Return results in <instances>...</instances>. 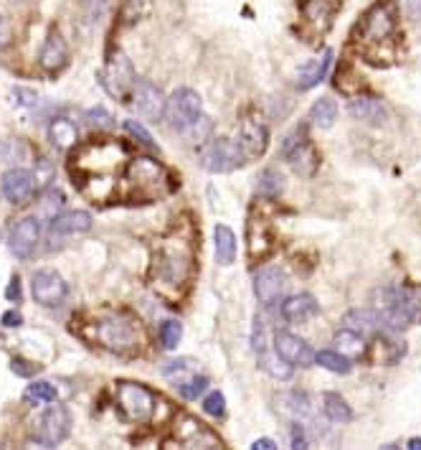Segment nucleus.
Wrapping results in <instances>:
<instances>
[{"label":"nucleus","mask_w":421,"mask_h":450,"mask_svg":"<svg viewBox=\"0 0 421 450\" xmlns=\"http://www.w3.org/2000/svg\"><path fill=\"white\" fill-rule=\"evenodd\" d=\"M206 387H208V379L206 377H191L178 382V392H181L183 400H198L206 392Z\"/></svg>","instance_id":"7c9ffc66"},{"label":"nucleus","mask_w":421,"mask_h":450,"mask_svg":"<svg viewBox=\"0 0 421 450\" xmlns=\"http://www.w3.org/2000/svg\"><path fill=\"white\" fill-rule=\"evenodd\" d=\"M401 8L411 21H421V0H401Z\"/></svg>","instance_id":"4c0bfd02"},{"label":"nucleus","mask_w":421,"mask_h":450,"mask_svg":"<svg viewBox=\"0 0 421 450\" xmlns=\"http://www.w3.org/2000/svg\"><path fill=\"white\" fill-rule=\"evenodd\" d=\"M409 448L411 450H421V438H411L409 440Z\"/></svg>","instance_id":"37998d69"},{"label":"nucleus","mask_w":421,"mask_h":450,"mask_svg":"<svg viewBox=\"0 0 421 450\" xmlns=\"http://www.w3.org/2000/svg\"><path fill=\"white\" fill-rule=\"evenodd\" d=\"M203 412L211 415V417H221L226 412V400H223L221 392H211L203 400Z\"/></svg>","instance_id":"473e14b6"},{"label":"nucleus","mask_w":421,"mask_h":450,"mask_svg":"<svg viewBox=\"0 0 421 450\" xmlns=\"http://www.w3.org/2000/svg\"><path fill=\"white\" fill-rule=\"evenodd\" d=\"M196 366H198V364H196L193 359H178V361H170V364L163 369V374H165V377H175V374H181V382H183V377H186V374H191Z\"/></svg>","instance_id":"c9c22d12"},{"label":"nucleus","mask_w":421,"mask_h":450,"mask_svg":"<svg viewBox=\"0 0 421 450\" xmlns=\"http://www.w3.org/2000/svg\"><path fill=\"white\" fill-rule=\"evenodd\" d=\"M91 224H94V219H91L89 212H61L48 224V239L56 242V239L64 237L86 234V231H91Z\"/></svg>","instance_id":"f8f14e48"},{"label":"nucleus","mask_w":421,"mask_h":450,"mask_svg":"<svg viewBox=\"0 0 421 450\" xmlns=\"http://www.w3.org/2000/svg\"><path fill=\"white\" fill-rule=\"evenodd\" d=\"M0 346H3V334H0Z\"/></svg>","instance_id":"c03bdc74"},{"label":"nucleus","mask_w":421,"mask_h":450,"mask_svg":"<svg viewBox=\"0 0 421 450\" xmlns=\"http://www.w3.org/2000/svg\"><path fill=\"white\" fill-rule=\"evenodd\" d=\"M181 339H183V326L178 321H165L160 326V344H163V349L173 351L181 344Z\"/></svg>","instance_id":"c756f323"},{"label":"nucleus","mask_w":421,"mask_h":450,"mask_svg":"<svg viewBox=\"0 0 421 450\" xmlns=\"http://www.w3.org/2000/svg\"><path fill=\"white\" fill-rule=\"evenodd\" d=\"M287 292V275L279 268H264L254 278V295L264 308H274Z\"/></svg>","instance_id":"9d476101"},{"label":"nucleus","mask_w":421,"mask_h":450,"mask_svg":"<svg viewBox=\"0 0 421 450\" xmlns=\"http://www.w3.org/2000/svg\"><path fill=\"white\" fill-rule=\"evenodd\" d=\"M33 189H36V178L33 173L26 168H11L3 173L0 178V191L11 204H23L33 196Z\"/></svg>","instance_id":"ddd939ff"},{"label":"nucleus","mask_w":421,"mask_h":450,"mask_svg":"<svg viewBox=\"0 0 421 450\" xmlns=\"http://www.w3.org/2000/svg\"><path fill=\"white\" fill-rule=\"evenodd\" d=\"M67 56H69L67 41L61 38L59 31H51V33L46 36V41H43L41 67L48 69V72H56V69H61L64 64H67Z\"/></svg>","instance_id":"f3484780"},{"label":"nucleus","mask_w":421,"mask_h":450,"mask_svg":"<svg viewBox=\"0 0 421 450\" xmlns=\"http://www.w3.org/2000/svg\"><path fill=\"white\" fill-rule=\"evenodd\" d=\"M6 298L21 303V298H23V295H21V280H18V278H13V280H11V285H8V290H6Z\"/></svg>","instance_id":"ea45409f"},{"label":"nucleus","mask_w":421,"mask_h":450,"mask_svg":"<svg viewBox=\"0 0 421 450\" xmlns=\"http://www.w3.org/2000/svg\"><path fill=\"white\" fill-rule=\"evenodd\" d=\"M135 336H137V323L127 321L122 316H112L96 326V339L112 351H122V349L135 346Z\"/></svg>","instance_id":"0eeeda50"},{"label":"nucleus","mask_w":421,"mask_h":450,"mask_svg":"<svg viewBox=\"0 0 421 450\" xmlns=\"http://www.w3.org/2000/svg\"><path fill=\"white\" fill-rule=\"evenodd\" d=\"M69 422H72L69 410L64 405H54V407H48L41 415L33 440L38 445H43V448H54V445H59L69 435Z\"/></svg>","instance_id":"423d86ee"},{"label":"nucleus","mask_w":421,"mask_h":450,"mask_svg":"<svg viewBox=\"0 0 421 450\" xmlns=\"http://www.w3.org/2000/svg\"><path fill=\"white\" fill-rule=\"evenodd\" d=\"M345 329L355 331V334L368 336V334H376L378 329H383V318H381V310H368V308H358V310H350L348 316L343 318Z\"/></svg>","instance_id":"6ab92c4d"},{"label":"nucleus","mask_w":421,"mask_h":450,"mask_svg":"<svg viewBox=\"0 0 421 450\" xmlns=\"http://www.w3.org/2000/svg\"><path fill=\"white\" fill-rule=\"evenodd\" d=\"M363 33L371 41H386L393 33V16L386 6H374L363 16Z\"/></svg>","instance_id":"4468645a"},{"label":"nucleus","mask_w":421,"mask_h":450,"mask_svg":"<svg viewBox=\"0 0 421 450\" xmlns=\"http://www.w3.org/2000/svg\"><path fill=\"white\" fill-rule=\"evenodd\" d=\"M102 84H104V89L112 94V97L127 99V94L135 89V84H137L133 61L127 59L125 54H120V51H117V56L109 61L107 69L102 72Z\"/></svg>","instance_id":"39448f33"},{"label":"nucleus","mask_w":421,"mask_h":450,"mask_svg":"<svg viewBox=\"0 0 421 450\" xmlns=\"http://www.w3.org/2000/svg\"><path fill=\"white\" fill-rule=\"evenodd\" d=\"M332 346H337V351L345 353V356H361L363 351H366V344H363V336L355 334V331L350 329H343L337 331L335 339H332Z\"/></svg>","instance_id":"a878e982"},{"label":"nucleus","mask_w":421,"mask_h":450,"mask_svg":"<svg viewBox=\"0 0 421 450\" xmlns=\"http://www.w3.org/2000/svg\"><path fill=\"white\" fill-rule=\"evenodd\" d=\"M318 300H315V295H310V292H300V295H292V298H287L282 303V316L287 318L289 323H305L310 321V318L318 316Z\"/></svg>","instance_id":"2eb2a0df"},{"label":"nucleus","mask_w":421,"mask_h":450,"mask_svg":"<svg viewBox=\"0 0 421 450\" xmlns=\"http://www.w3.org/2000/svg\"><path fill=\"white\" fill-rule=\"evenodd\" d=\"M252 349L254 353L264 351L266 349V336H264V321L262 318H254V326H252Z\"/></svg>","instance_id":"e433bc0d"},{"label":"nucleus","mask_w":421,"mask_h":450,"mask_svg":"<svg viewBox=\"0 0 421 450\" xmlns=\"http://www.w3.org/2000/svg\"><path fill=\"white\" fill-rule=\"evenodd\" d=\"M30 292H33V300L43 308H56L67 300L69 285L67 280L61 278L56 270H38L30 280Z\"/></svg>","instance_id":"20e7f679"},{"label":"nucleus","mask_w":421,"mask_h":450,"mask_svg":"<svg viewBox=\"0 0 421 450\" xmlns=\"http://www.w3.org/2000/svg\"><path fill=\"white\" fill-rule=\"evenodd\" d=\"M11 369H13V374H18V377H36L38 371H41V366L36 364V361H28V359H23V356H16V359L11 361Z\"/></svg>","instance_id":"f704fd0d"},{"label":"nucleus","mask_w":421,"mask_h":450,"mask_svg":"<svg viewBox=\"0 0 421 450\" xmlns=\"http://www.w3.org/2000/svg\"><path fill=\"white\" fill-rule=\"evenodd\" d=\"M332 11H335V6H332L330 0H305V3H302L305 18L313 21V23H325L332 16Z\"/></svg>","instance_id":"cd10ccee"},{"label":"nucleus","mask_w":421,"mask_h":450,"mask_svg":"<svg viewBox=\"0 0 421 450\" xmlns=\"http://www.w3.org/2000/svg\"><path fill=\"white\" fill-rule=\"evenodd\" d=\"M38 242H41V221L36 216L18 219L8 231V247L18 260H28L36 252Z\"/></svg>","instance_id":"6e6552de"},{"label":"nucleus","mask_w":421,"mask_h":450,"mask_svg":"<svg viewBox=\"0 0 421 450\" xmlns=\"http://www.w3.org/2000/svg\"><path fill=\"white\" fill-rule=\"evenodd\" d=\"M330 64H332V51L327 49L325 54H322V59H313L310 64H305V67L300 69V74H297V87H300L302 92L318 87L320 82L327 77V72H330Z\"/></svg>","instance_id":"a211bd4d"},{"label":"nucleus","mask_w":421,"mask_h":450,"mask_svg":"<svg viewBox=\"0 0 421 450\" xmlns=\"http://www.w3.org/2000/svg\"><path fill=\"white\" fill-rule=\"evenodd\" d=\"M337 117V104L330 97H320L310 110V122H315L318 128H332V122Z\"/></svg>","instance_id":"bb28decb"},{"label":"nucleus","mask_w":421,"mask_h":450,"mask_svg":"<svg viewBox=\"0 0 421 450\" xmlns=\"http://www.w3.org/2000/svg\"><path fill=\"white\" fill-rule=\"evenodd\" d=\"M247 155L241 150L239 141H229V138H216L208 141L198 153V163L208 173H229V170L244 165Z\"/></svg>","instance_id":"f03ea898"},{"label":"nucleus","mask_w":421,"mask_h":450,"mask_svg":"<svg viewBox=\"0 0 421 450\" xmlns=\"http://www.w3.org/2000/svg\"><path fill=\"white\" fill-rule=\"evenodd\" d=\"M274 351L292 366H310L315 361V351L310 349V344L300 336L289 334V331L274 334Z\"/></svg>","instance_id":"9b49d317"},{"label":"nucleus","mask_w":421,"mask_h":450,"mask_svg":"<svg viewBox=\"0 0 421 450\" xmlns=\"http://www.w3.org/2000/svg\"><path fill=\"white\" fill-rule=\"evenodd\" d=\"M266 141H269V135H266L264 125H259V122H244L241 125V133H239V146L244 150V155L249 158H257L262 153L266 150Z\"/></svg>","instance_id":"dca6fc26"},{"label":"nucleus","mask_w":421,"mask_h":450,"mask_svg":"<svg viewBox=\"0 0 421 450\" xmlns=\"http://www.w3.org/2000/svg\"><path fill=\"white\" fill-rule=\"evenodd\" d=\"M350 115L361 122H371V125H381L388 117L383 104L371 97H358L355 102H350Z\"/></svg>","instance_id":"412c9836"},{"label":"nucleus","mask_w":421,"mask_h":450,"mask_svg":"<svg viewBox=\"0 0 421 450\" xmlns=\"http://www.w3.org/2000/svg\"><path fill=\"white\" fill-rule=\"evenodd\" d=\"M254 450H274L277 448V443L271 438H259V440H254V445H252Z\"/></svg>","instance_id":"a19ab883"},{"label":"nucleus","mask_w":421,"mask_h":450,"mask_svg":"<svg viewBox=\"0 0 421 450\" xmlns=\"http://www.w3.org/2000/svg\"><path fill=\"white\" fill-rule=\"evenodd\" d=\"M23 400L28 405H43V402H56V390L48 382H33L26 387Z\"/></svg>","instance_id":"c85d7f7f"},{"label":"nucleus","mask_w":421,"mask_h":450,"mask_svg":"<svg viewBox=\"0 0 421 450\" xmlns=\"http://www.w3.org/2000/svg\"><path fill=\"white\" fill-rule=\"evenodd\" d=\"M117 405L122 415L133 422H147L155 412V397L150 390H145L142 384L135 382H120L117 384Z\"/></svg>","instance_id":"7ed1b4c3"},{"label":"nucleus","mask_w":421,"mask_h":450,"mask_svg":"<svg viewBox=\"0 0 421 450\" xmlns=\"http://www.w3.org/2000/svg\"><path fill=\"white\" fill-rule=\"evenodd\" d=\"M216 239V260L218 265H234L236 260V234L226 224H216L213 229Z\"/></svg>","instance_id":"4be33fe9"},{"label":"nucleus","mask_w":421,"mask_h":450,"mask_svg":"<svg viewBox=\"0 0 421 450\" xmlns=\"http://www.w3.org/2000/svg\"><path fill=\"white\" fill-rule=\"evenodd\" d=\"M0 323H3V326H8V329H16V326H21V323H23V316H21L18 310H8V313H3Z\"/></svg>","instance_id":"58836bf2"},{"label":"nucleus","mask_w":421,"mask_h":450,"mask_svg":"<svg viewBox=\"0 0 421 450\" xmlns=\"http://www.w3.org/2000/svg\"><path fill=\"white\" fill-rule=\"evenodd\" d=\"M201 112H203V99H201L198 92L191 89V87H181L165 102L163 120L168 122L170 130H175V133H186V130H191L201 120Z\"/></svg>","instance_id":"f257e3e1"},{"label":"nucleus","mask_w":421,"mask_h":450,"mask_svg":"<svg viewBox=\"0 0 421 450\" xmlns=\"http://www.w3.org/2000/svg\"><path fill=\"white\" fill-rule=\"evenodd\" d=\"M322 412H325L327 420H332V422H350L353 420V412H350L348 402H345L340 395H335V392L322 395Z\"/></svg>","instance_id":"b1692460"},{"label":"nucleus","mask_w":421,"mask_h":450,"mask_svg":"<svg viewBox=\"0 0 421 450\" xmlns=\"http://www.w3.org/2000/svg\"><path fill=\"white\" fill-rule=\"evenodd\" d=\"M125 130H127V135H133L135 141H140L142 146H147V148H152L155 143H152V135L145 130V125L142 122H137V120H125Z\"/></svg>","instance_id":"72a5a7b5"},{"label":"nucleus","mask_w":421,"mask_h":450,"mask_svg":"<svg viewBox=\"0 0 421 450\" xmlns=\"http://www.w3.org/2000/svg\"><path fill=\"white\" fill-rule=\"evenodd\" d=\"M6 43H8V26L3 21V16H0V49H6Z\"/></svg>","instance_id":"79ce46f5"},{"label":"nucleus","mask_w":421,"mask_h":450,"mask_svg":"<svg viewBox=\"0 0 421 450\" xmlns=\"http://www.w3.org/2000/svg\"><path fill=\"white\" fill-rule=\"evenodd\" d=\"M259 191L266 196H277L282 191V176H279L277 170H264L262 176H259Z\"/></svg>","instance_id":"2f4dec72"},{"label":"nucleus","mask_w":421,"mask_h":450,"mask_svg":"<svg viewBox=\"0 0 421 450\" xmlns=\"http://www.w3.org/2000/svg\"><path fill=\"white\" fill-rule=\"evenodd\" d=\"M165 102H168V99H165V94L157 89L155 84H150V82H137L133 89V102H127V104H133L140 117L157 122L165 117Z\"/></svg>","instance_id":"1a4fd4ad"},{"label":"nucleus","mask_w":421,"mask_h":450,"mask_svg":"<svg viewBox=\"0 0 421 450\" xmlns=\"http://www.w3.org/2000/svg\"><path fill=\"white\" fill-rule=\"evenodd\" d=\"M315 361H318L322 369H327V371H332V374H350V369H353V364H350V359L345 356V353H340L335 349H325V351H318L315 353Z\"/></svg>","instance_id":"393cba45"},{"label":"nucleus","mask_w":421,"mask_h":450,"mask_svg":"<svg viewBox=\"0 0 421 450\" xmlns=\"http://www.w3.org/2000/svg\"><path fill=\"white\" fill-rule=\"evenodd\" d=\"M48 141L59 150H69L72 146H77V125L67 117H56L48 125Z\"/></svg>","instance_id":"aec40b11"},{"label":"nucleus","mask_w":421,"mask_h":450,"mask_svg":"<svg viewBox=\"0 0 421 450\" xmlns=\"http://www.w3.org/2000/svg\"><path fill=\"white\" fill-rule=\"evenodd\" d=\"M257 361H259V369H264L266 374H269V377H274V379H289L292 374H295L292 364H289V361H284L277 351H269V349L259 351Z\"/></svg>","instance_id":"5701e85b"}]
</instances>
